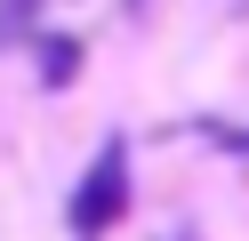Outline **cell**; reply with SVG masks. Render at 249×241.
<instances>
[{
  "mask_svg": "<svg viewBox=\"0 0 249 241\" xmlns=\"http://www.w3.org/2000/svg\"><path fill=\"white\" fill-rule=\"evenodd\" d=\"M121 217H129V137H105L97 161H89V177L65 201V225L89 241V233H105V225H121Z\"/></svg>",
  "mask_w": 249,
  "mask_h": 241,
  "instance_id": "1",
  "label": "cell"
},
{
  "mask_svg": "<svg viewBox=\"0 0 249 241\" xmlns=\"http://www.w3.org/2000/svg\"><path fill=\"white\" fill-rule=\"evenodd\" d=\"M40 80H49V89H72V80H81V40H72V32H49V40H40Z\"/></svg>",
  "mask_w": 249,
  "mask_h": 241,
  "instance_id": "2",
  "label": "cell"
},
{
  "mask_svg": "<svg viewBox=\"0 0 249 241\" xmlns=\"http://www.w3.org/2000/svg\"><path fill=\"white\" fill-rule=\"evenodd\" d=\"M40 0H0V40H24V24H33Z\"/></svg>",
  "mask_w": 249,
  "mask_h": 241,
  "instance_id": "3",
  "label": "cell"
},
{
  "mask_svg": "<svg viewBox=\"0 0 249 241\" xmlns=\"http://www.w3.org/2000/svg\"><path fill=\"white\" fill-rule=\"evenodd\" d=\"M217 137H225V145H233V153H249V129H217Z\"/></svg>",
  "mask_w": 249,
  "mask_h": 241,
  "instance_id": "4",
  "label": "cell"
},
{
  "mask_svg": "<svg viewBox=\"0 0 249 241\" xmlns=\"http://www.w3.org/2000/svg\"><path fill=\"white\" fill-rule=\"evenodd\" d=\"M129 8H153V0H129Z\"/></svg>",
  "mask_w": 249,
  "mask_h": 241,
  "instance_id": "5",
  "label": "cell"
}]
</instances>
